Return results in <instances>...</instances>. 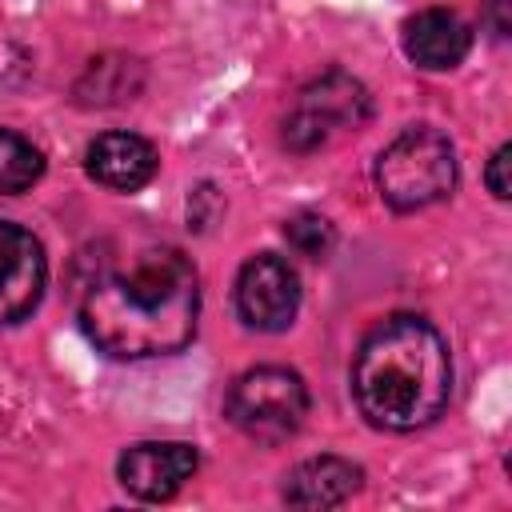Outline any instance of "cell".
I'll return each mask as SVG.
<instances>
[{
  "instance_id": "cell-2",
  "label": "cell",
  "mask_w": 512,
  "mask_h": 512,
  "mask_svg": "<svg viewBox=\"0 0 512 512\" xmlns=\"http://www.w3.org/2000/svg\"><path fill=\"white\" fill-rule=\"evenodd\" d=\"M448 392V344L428 320L388 316L360 340L352 360V396L372 428L416 432L444 412Z\"/></svg>"
},
{
  "instance_id": "cell-15",
  "label": "cell",
  "mask_w": 512,
  "mask_h": 512,
  "mask_svg": "<svg viewBox=\"0 0 512 512\" xmlns=\"http://www.w3.org/2000/svg\"><path fill=\"white\" fill-rule=\"evenodd\" d=\"M508 164H512V148H508V144H500V148L492 152V160H488V172H484V184H488V192H492L496 200H508V196H512Z\"/></svg>"
},
{
  "instance_id": "cell-12",
  "label": "cell",
  "mask_w": 512,
  "mask_h": 512,
  "mask_svg": "<svg viewBox=\"0 0 512 512\" xmlns=\"http://www.w3.org/2000/svg\"><path fill=\"white\" fill-rule=\"evenodd\" d=\"M44 176V156L32 140L0 128V192L20 196Z\"/></svg>"
},
{
  "instance_id": "cell-4",
  "label": "cell",
  "mask_w": 512,
  "mask_h": 512,
  "mask_svg": "<svg viewBox=\"0 0 512 512\" xmlns=\"http://www.w3.org/2000/svg\"><path fill=\"white\" fill-rule=\"evenodd\" d=\"M224 412L244 436L264 440V444H280L304 424L308 388L292 368H276V364L248 368L228 388Z\"/></svg>"
},
{
  "instance_id": "cell-5",
  "label": "cell",
  "mask_w": 512,
  "mask_h": 512,
  "mask_svg": "<svg viewBox=\"0 0 512 512\" xmlns=\"http://www.w3.org/2000/svg\"><path fill=\"white\" fill-rule=\"evenodd\" d=\"M368 116H372V100L364 84L344 72H324L300 92L292 116L284 120V144L292 152H316L336 132H356Z\"/></svg>"
},
{
  "instance_id": "cell-14",
  "label": "cell",
  "mask_w": 512,
  "mask_h": 512,
  "mask_svg": "<svg viewBox=\"0 0 512 512\" xmlns=\"http://www.w3.org/2000/svg\"><path fill=\"white\" fill-rule=\"evenodd\" d=\"M284 236H288V244H292L300 256H308V260H320V256L332 248V240H336L332 224H328L324 216H316V212L292 216V220L284 224Z\"/></svg>"
},
{
  "instance_id": "cell-1",
  "label": "cell",
  "mask_w": 512,
  "mask_h": 512,
  "mask_svg": "<svg viewBox=\"0 0 512 512\" xmlns=\"http://www.w3.org/2000/svg\"><path fill=\"white\" fill-rule=\"evenodd\" d=\"M200 316V276L180 248H144L128 264L92 276L80 320L84 332L120 360L180 352Z\"/></svg>"
},
{
  "instance_id": "cell-9",
  "label": "cell",
  "mask_w": 512,
  "mask_h": 512,
  "mask_svg": "<svg viewBox=\"0 0 512 512\" xmlns=\"http://www.w3.org/2000/svg\"><path fill=\"white\" fill-rule=\"evenodd\" d=\"M84 168H88V176L96 184H104L112 192H136L156 176L160 156L136 132H104V136H96L88 144Z\"/></svg>"
},
{
  "instance_id": "cell-13",
  "label": "cell",
  "mask_w": 512,
  "mask_h": 512,
  "mask_svg": "<svg viewBox=\"0 0 512 512\" xmlns=\"http://www.w3.org/2000/svg\"><path fill=\"white\" fill-rule=\"evenodd\" d=\"M128 72H136L132 60H92L88 76L76 84V96L84 104H116L136 92V80H128Z\"/></svg>"
},
{
  "instance_id": "cell-8",
  "label": "cell",
  "mask_w": 512,
  "mask_h": 512,
  "mask_svg": "<svg viewBox=\"0 0 512 512\" xmlns=\"http://www.w3.org/2000/svg\"><path fill=\"white\" fill-rule=\"evenodd\" d=\"M200 452L180 440H144L120 456V484L136 500H168L196 472Z\"/></svg>"
},
{
  "instance_id": "cell-3",
  "label": "cell",
  "mask_w": 512,
  "mask_h": 512,
  "mask_svg": "<svg viewBox=\"0 0 512 512\" xmlns=\"http://www.w3.org/2000/svg\"><path fill=\"white\" fill-rule=\"evenodd\" d=\"M376 188L396 212H416L444 200L456 188L452 140L432 124L404 128L376 160Z\"/></svg>"
},
{
  "instance_id": "cell-11",
  "label": "cell",
  "mask_w": 512,
  "mask_h": 512,
  "mask_svg": "<svg viewBox=\"0 0 512 512\" xmlns=\"http://www.w3.org/2000/svg\"><path fill=\"white\" fill-rule=\"evenodd\" d=\"M360 468L344 456H312L288 472L284 500L292 508H336L360 492Z\"/></svg>"
},
{
  "instance_id": "cell-6",
  "label": "cell",
  "mask_w": 512,
  "mask_h": 512,
  "mask_svg": "<svg viewBox=\"0 0 512 512\" xmlns=\"http://www.w3.org/2000/svg\"><path fill=\"white\" fill-rule=\"evenodd\" d=\"M236 308L240 320L256 332H284L300 308V280L288 260L260 252L236 276Z\"/></svg>"
},
{
  "instance_id": "cell-10",
  "label": "cell",
  "mask_w": 512,
  "mask_h": 512,
  "mask_svg": "<svg viewBox=\"0 0 512 512\" xmlns=\"http://www.w3.org/2000/svg\"><path fill=\"white\" fill-rule=\"evenodd\" d=\"M468 48H472L468 24L448 8H424L404 24V52L428 72L456 68L468 56Z\"/></svg>"
},
{
  "instance_id": "cell-7",
  "label": "cell",
  "mask_w": 512,
  "mask_h": 512,
  "mask_svg": "<svg viewBox=\"0 0 512 512\" xmlns=\"http://www.w3.org/2000/svg\"><path fill=\"white\" fill-rule=\"evenodd\" d=\"M44 280L48 260L40 240L20 224L0 220V324L32 316V308L44 296Z\"/></svg>"
}]
</instances>
